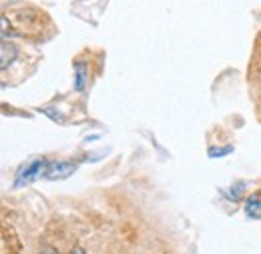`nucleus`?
<instances>
[{
    "label": "nucleus",
    "mask_w": 261,
    "mask_h": 254,
    "mask_svg": "<svg viewBox=\"0 0 261 254\" xmlns=\"http://www.w3.org/2000/svg\"><path fill=\"white\" fill-rule=\"evenodd\" d=\"M38 254H59V250H57L55 246H48V244H44V246H40Z\"/></svg>",
    "instance_id": "obj_8"
},
{
    "label": "nucleus",
    "mask_w": 261,
    "mask_h": 254,
    "mask_svg": "<svg viewBox=\"0 0 261 254\" xmlns=\"http://www.w3.org/2000/svg\"><path fill=\"white\" fill-rule=\"evenodd\" d=\"M70 254H87V252H85V250H83L81 246H74V248H72V252H70Z\"/></svg>",
    "instance_id": "obj_9"
},
{
    "label": "nucleus",
    "mask_w": 261,
    "mask_h": 254,
    "mask_svg": "<svg viewBox=\"0 0 261 254\" xmlns=\"http://www.w3.org/2000/svg\"><path fill=\"white\" fill-rule=\"evenodd\" d=\"M42 114H44V116H48V118H50V120H55V122L65 124V116H63L57 108H50V106H48V108H42Z\"/></svg>",
    "instance_id": "obj_7"
},
{
    "label": "nucleus",
    "mask_w": 261,
    "mask_h": 254,
    "mask_svg": "<svg viewBox=\"0 0 261 254\" xmlns=\"http://www.w3.org/2000/svg\"><path fill=\"white\" fill-rule=\"evenodd\" d=\"M16 54H18L16 46H14V44H8V42L4 40V42H2V48H0V62H2V70H6V68H8V64L14 62Z\"/></svg>",
    "instance_id": "obj_5"
},
{
    "label": "nucleus",
    "mask_w": 261,
    "mask_h": 254,
    "mask_svg": "<svg viewBox=\"0 0 261 254\" xmlns=\"http://www.w3.org/2000/svg\"><path fill=\"white\" fill-rule=\"evenodd\" d=\"M233 150H235L233 144H225V146H209L207 156H209V158H223V156H229Z\"/></svg>",
    "instance_id": "obj_6"
},
{
    "label": "nucleus",
    "mask_w": 261,
    "mask_h": 254,
    "mask_svg": "<svg viewBox=\"0 0 261 254\" xmlns=\"http://www.w3.org/2000/svg\"><path fill=\"white\" fill-rule=\"evenodd\" d=\"M76 170L74 162L68 160H53L48 162V170H46V178L48 180H65L68 176H72Z\"/></svg>",
    "instance_id": "obj_2"
},
{
    "label": "nucleus",
    "mask_w": 261,
    "mask_h": 254,
    "mask_svg": "<svg viewBox=\"0 0 261 254\" xmlns=\"http://www.w3.org/2000/svg\"><path fill=\"white\" fill-rule=\"evenodd\" d=\"M245 214L249 218H255V220L261 218V192H255V194L247 196V200H245Z\"/></svg>",
    "instance_id": "obj_4"
},
{
    "label": "nucleus",
    "mask_w": 261,
    "mask_h": 254,
    "mask_svg": "<svg viewBox=\"0 0 261 254\" xmlns=\"http://www.w3.org/2000/svg\"><path fill=\"white\" fill-rule=\"evenodd\" d=\"M46 170H48V160L46 158H36L33 162H29L16 174L14 188H22V186H29L34 180H38V178H46Z\"/></svg>",
    "instance_id": "obj_1"
},
{
    "label": "nucleus",
    "mask_w": 261,
    "mask_h": 254,
    "mask_svg": "<svg viewBox=\"0 0 261 254\" xmlns=\"http://www.w3.org/2000/svg\"><path fill=\"white\" fill-rule=\"evenodd\" d=\"M87 82H89V68L85 62H76L74 64V80H72V88L76 92H83L87 88Z\"/></svg>",
    "instance_id": "obj_3"
}]
</instances>
